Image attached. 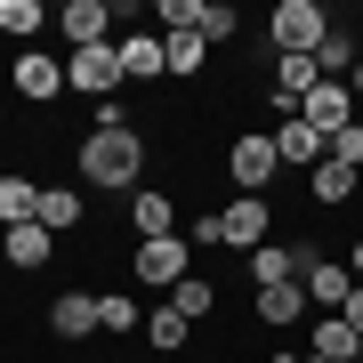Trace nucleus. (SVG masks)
<instances>
[{
	"label": "nucleus",
	"instance_id": "f257e3e1",
	"mask_svg": "<svg viewBox=\"0 0 363 363\" xmlns=\"http://www.w3.org/2000/svg\"><path fill=\"white\" fill-rule=\"evenodd\" d=\"M138 130H89V145H81V178L89 186H138Z\"/></svg>",
	"mask_w": 363,
	"mask_h": 363
},
{
	"label": "nucleus",
	"instance_id": "f03ea898",
	"mask_svg": "<svg viewBox=\"0 0 363 363\" xmlns=\"http://www.w3.org/2000/svg\"><path fill=\"white\" fill-rule=\"evenodd\" d=\"M267 33H274V57H315L323 33H331V16H323V0H283Z\"/></svg>",
	"mask_w": 363,
	"mask_h": 363
},
{
	"label": "nucleus",
	"instance_id": "7ed1b4c3",
	"mask_svg": "<svg viewBox=\"0 0 363 363\" xmlns=\"http://www.w3.org/2000/svg\"><path fill=\"white\" fill-rule=\"evenodd\" d=\"M267 218H274V210H267L259 194H242L234 210L202 218V226H194V242H234V250H259V242H267Z\"/></svg>",
	"mask_w": 363,
	"mask_h": 363
},
{
	"label": "nucleus",
	"instance_id": "20e7f679",
	"mask_svg": "<svg viewBox=\"0 0 363 363\" xmlns=\"http://www.w3.org/2000/svg\"><path fill=\"white\" fill-rule=\"evenodd\" d=\"M121 81H130V73H121V49H113V40H105V49H73V65H65V89L97 97V105L113 97Z\"/></svg>",
	"mask_w": 363,
	"mask_h": 363
},
{
	"label": "nucleus",
	"instance_id": "39448f33",
	"mask_svg": "<svg viewBox=\"0 0 363 363\" xmlns=\"http://www.w3.org/2000/svg\"><path fill=\"white\" fill-rule=\"evenodd\" d=\"M298 121H307L315 138H339V130L355 121V89H347V81H323V89H315L307 105H298Z\"/></svg>",
	"mask_w": 363,
	"mask_h": 363
},
{
	"label": "nucleus",
	"instance_id": "423d86ee",
	"mask_svg": "<svg viewBox=\"0 0 363 363\" xmlns=\"http://www.w3.org/2000/svg\"><path fill=\"white\" fill-rule=\"evenodd\" d=\"M138 283H162V291H178V283H186V234L138 242Z\"/></svg>",
	"mask_w": 363,
	"mask_h": 363
},
{
	"label": "nucleus",
	"instance_id": "0eeeda50",
	"mask_svg": "<svg viewBox=\"0 0 363 363\" xmlns=\"http://www.w3.org/2000/svg\"><path fill=\"white\" fill-rule=\"evenodd\" d=\"M323 89V73H315V57H274V105L298 121V105Z\"/></svg>",
	"mask_w": 363,
	"mask_h": 363
},
{
	"label": "nucleus",
	"instance_id": "6e6552de",
	"mask_svg": "<svg viewBox=\"0 0 363 363\" xmlns=\"http://www.w3.org/2000/svg\"><path fill=\"white\" fill-rule=\"evenodd\" d=\"M234 186H242V194H259V186L274 178V169H283V154H274V138H234Z\"/></svg>",
	"mask_w": 363,
	"mask_h": 363
},
{
	"label": "nucleus",
	"instance_id": "1a4fd4ad",
	"mask_svg": "<svg viewBox=\"0 0 363 363\" xmlns=\"http://www.w3.org/2000/svg\"><path fill=\"white\" fill-rule=\"evenodd\" d=\"M105 25H113V9H97V0H65V16H57L73 49H105Z\"/></svg>",
	"mask_w": 363,
	"mask_h": 363
},
{
	"label": "nucleus",
	"instance_id": "9d476101",
	"mask_svg": "<svg viewBox=\"0 0 363 363\" xmlns=\"http://www.w3.org/2000/svg\"><path fill=\"white\" fill-rule=\"evenodd\" d=\"M113 49H121V73H130V81H162V73H169V57H162L154 33H121Z\"/></svg>",
	"mask_w": 363,
	"mask_h": 363
},
{
	"label": "nucleus",
	"instance_id": "9b49d317",
	"mask_svg": "<svg viewBox=\"0 0 363 363\" xmlns=\"http://www.w3.org/2000/svg\"><path fill=\"white\" fill-rule=\"evenodd\" d=\"M274 154H283V169H315L331 154V138H315L307 121H283V130H274Z\"/></svg>",
	"mask_w": 363,
	"mask_h": 363
},
{
	"label": "nucleus",
	"instance_id": "f8f14e48",
	"mask_svg": "<svg viewBox=\"0 0 363 363\" xmlns=\"http://www.w3.org/2000/svg\"><path fill=\"white\" fill-rule=\"evenodd\" d=\"M307 298L339 315V307L355 298V274H347V267H331V259H315V267H307Z\"/></svg>",
	"mask_w": 363,
	"mask_h": 363
},
{
	"label": "nucleus",
	"instance_id": "ddd939ff",
	"mask_svg": "<svg viewBox=\"0 0 363 363\" xmlns=\"http://www.w3.org/2000/svg\"><path fill=\"white\" fill-rule=\"evenodd\" d=\"M49 331H57V339H89V331H105V323H97V298L65 291V298L49 307Z\"/></svg>",
	"mask_w": 363,
	"mask_h": 363
},
{
	"label": "nucleus",
	"instance_id": "4468645a",
	"mask_svg": "<svg viewBox=\"0 0 363 363\" xmlns=\"http://www.w3.org/2000/svg\"><path fill=\"white\" fill-rule=\"evenodd\" d=\"M49 250H57V234L40 226V218H33V226H9V267L33 274V267H49Z\"/></svg>",
	"mask_w": 363,
	"mask_h": 363
},
{
	"label": "nucleus",
	"instance_id": "2eb2a0df",
	"mask_svg": "<svg viewBox=\"0 0 363 363\" xmlns=\"http://www.w3.org/2000/svg\"><path fill=\"white\" fill-rule=\"evenodd\" d=\"M307 355H323V363H363V339L339 323V315H323V323H315V347Z\"/></svg>",
	"mask_w": 363,
	"mask_h": 363
},
{
	"label": "nucleus",
	"instance_id": "dca6fc26",
	"mask_svg": "<svg viewBox=\"0 0 363 363\" xmlns=\"http://www.w3.org/2000/svg\"><path fill=\"white\" fill-rule=\"evenodd\" d=\"M16 89H25V97H57V89H65V65H57V57H16Z\"/></svg>",
	"mask_w": 363,
	"mask_h": 363
},
{
	"label": "nucleus",
	"instance_id": "f3484780",
	"mask_svg": "<svg viewBox=\"0 0 363 363\" xmlns=\"http://www.w3.org/2000/svg\"><path fill=\"white\" fill-rule=\"evenodd\" d=\"M169 218H178V210H169V194H138V202H130V226H138V242H162V234H178Z\"/></svg>",
	"mask_w": 363,
	"mask_h": 363
},
{
	"label": "nucleus",
	"instance_id": "a211bd4d",
	"mask_svg": "<svg viewBox=\"0 0 363 363\" xmlns=\"http://www.w3.org/2000/svg\"><path fill=\"white\" fill-rule=\"evenodd\" d=\"M33 218H40V186L0 178V226H33Z\"/></svg>",
	"mask_w": 363,
	"mask_h": 363
},
{
	"label": "nucleus",
	"instance_id": "6ab92c4d",
	"mask_svg": "<svg viewBox=\"0 0 363 363\" xmlns=\"http://www.w3.org/2000/svg\"><path fill=\"white\" fill-rule=\"evenodd\" d=\"M298 307H307V283H267L259 291V323H298Z\"/></svg>",
	"mask_w": 363,
	"mask_h": 363
},
{
	"label": "nucleus",
	"instance_id": "aec40b11",
	"mask_svg": "<svg viewBox=\"0 0 363 363\" xmlns=\"http://www.w3.org/2000/svg\"><path fill=\"white\" fill-rule=\"evenodd\" d=\"M355 178H363V169H347V162H331V154H323V162H315V202H347V194H355Z\"/></svg>",
	"mask_w": 363,
	"mask_h": 363
},
{
	"label": "nucleus",
	"instance_id": "412c9836",
	"mask_svg": "<svg viewBox=\"0 0 363 363\" xmlns=\"http://www.w3.org/2000/svg\"><path fill=\"white\" fill-rule=\"evenodd\" d=\"M40 226H49V234L81 226V194H73V186H49V194H40Z\"/></svg>",
	"mask_w": 363,
	"mask_h": 363
},
{
	"label": "nucleus",
	"instance_id": "4be33fe9",
	"mask_svg": "<svg viewBox=\"0 0 363 363\" xmlns=\"http://www.w3.org/2000/svg\"><path fill=\"white\" fill-rule=\"evenodd\" d=\"M169 307H178V315H186V323H202V315H210V307H218V291H210V283H202V274H186V283H178V291H169Z\"/></svg>",
	"mask_w": 363,
	"mask_h": 363
},
{
	"label": "nucleus",
	"instance_id": "5701e85b",
	"mask_svg": "<svg viewBox=\"0 0 363 363\" xmlns=\"http://www.w3.org/2000/svg\"><path fill=\"white\" fill-rule=\"evenodd\" d=\"M202 49H210L202 33H169V40H162V57H169V73H178V81H186V73H202Z\"/></svg>",
	"mask_w": 363,
	"mask_h": 363
},
{
	"label": "nucleus",
	"instance_id": "b1692460",
	"mask_svg": "<svg viewBox=\"0 0 363 363\" xmlns=\"http://www.w3.org/2000/svg\"><path fill=\"white\" fill-rule=\"evenodd\" d=\"M186 331H194V323H186L178 307H154V315H145V339H154V347H169V355L186 347Z\"/></svg>",
	"mask_w": 363,
	"mask_h": 363
},
{
	"label": "nucleus",
	"instance_id": "393cba45",
	"mask_svg": "<svg viewBox=\"0 0 363 363\" xmlns=\"http://www.w3.org/2000/svg\"><path fill=\"white\" fill-rule=\"evenodd\" d=\"M315 73H323V81L355 73V40H347V33H323V49H315Z\"/></svg>",
	"mask_w": 363,
	"mask_h": 363
},
{
	"label": "nucleus",
	"instance_id": "a878e982",
	"mask_svg": "<svg viewBox=\"0 0 363 363\" xmlns=\"http://www.w3.org/2000/svg\"><path fill=\"white\" fill-rule=\"evenodd\" d=\"M250 274H259V291L267 283H291V250L283 242H259V250H250Z\"/></svg>",
	"mask_w": 363,
	"mask_h": 363
},
{
	"label": "nucleus",
	"instance_id": "bb28decb",
	"mask_svg": "<svg viewBox=\"0 0 363 363\" xmlns=\"http://www.w3.org/2000/svg\"><path fill=\"white\" fill-rule=\"evenodd\" d=\"M97 323H105V331H130V323H138V298H130V291H105V298H97Z\"/></svg>",
	"mask_w": 363,
	"mask_h": 363
},
{
	"label": "nucleus",
	"instance_id": "cd10ccee",
	"mask_svg": "<svg viewBox=\"0 0 363 363\" xmlns=\"http://www.w3.org/2000/svg\"><path fill=\"white\" fill-rule=\"evenodd\" d=\"M0 33H40V0H0Z\"/></svg>",
	"mask_w": 363,
	"mask_h": 363
},
{
	"label": "nucleus",
	"instance_id": "c85d7f7f",
	"mask_svg": "<svg viewBox=\"0 0 363 363\" xmlns=\"http://www.w3.org/2000/svg\"><path fill=\"white\" fill-rule=\"evenodd\" d=\"M234 25H242V16H234L226 0H202V40H234Z\"/></svg>",
	"mask_w": 363,
	"mask_h": 363
},
{
	"label": "nucleus",
	"instance_id": "c756f323",
	"mask_svg": "<svg viewBox=\"0 0 363 363\" xmlns=\"http://www.w3.org/2000/svg\"><path fill=\"white\" fill-rule=\"evenodd\" d=\"M162 25L169 33H202V0H162Z\"/></svg>",
	"mask_w": 363,
	"mask_h": 363
},
{
	"label": "nucleus",
	"instance_id": "7c9ffc66",
	"mask_svg": "<svg viewBox=\"0 0 363 363\" xmlns=\"http://www.w3.org/2000/svg\"><path fill=\"white\" fill-rule=\"evenodd\" d=\"M331 162H347V169H363V121H347V130L331 138Z\"/></svg>",
	"mask_w": 363,
	"mask_h": 363
},
{
	"label": "nucleus",
	"instance_id": "2f4dec72",
	"mask_svg": "<svg viewBox=\"0 0 363 363\" xmlns=\"http://www.w3.org/2000/svg\"><path fill=\"white\" fill-rule=\"evenodd\" d=\"M339 323H347V331L363 339V283H355V298H347V307H339Z\"/></svg>",
	"mask_w": 363,
	"mask_h": 363
},
{
	"label": "nucleus",
	"instance_id": "473e14b6",
	"mask_svg": "<svg viewBox=\"0 0 363 363\" xmlns=\"http://www.w3.org/2000/svg\"><path fill=\"white\" fill-rule=\"evenodd\" d=\"M347 274H355V283H363V242H355V259H347Z\"/></svg>",
	"mask_w": 363,
	"mask_h": 363
},
{
	"label": "nucleus",
	"instance_id": "72a5a7b5",
	"mask_svg": "<svg viewBox=\"0 0 363 363\" xmlns=\"http://www.w3.org/2000/svg\"><path fill=\"white\" fill-rule=\"evenodd\" d=\"M347 89H355V97H363V57H355V81H347Z\"/></svg>",
	"mask_w": 363,
	"mask_h": 363
},
{
	"label": "nucleus",
	"instance_id": "f704fd0d",
	"mask_svg": "<svg viewBox=\"0 0 363 363\" xmlns=\"http://www.w3.org/2000/svg\"><path fill=\"white\" fill-rule=\"evenodd\" d=\"M298 363H323V355H298Z\"/></svg>",
	"mask_w": 363,
	"mask_h": 363
}]
</instances>
